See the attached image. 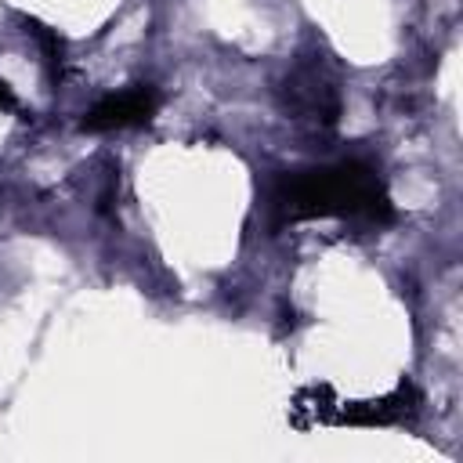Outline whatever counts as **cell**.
I'll use <instances>...</instances> for the list:
<instances>
[{
  "mask_svg": "<svg viewBox=\"0 0 463 463\" xmlns=\"http://www.w3.org/2000/svg\"><path fill=\"white\" fill-rule=\"evenodd\" d=\"M275 206L286 221L369 217V221L383 224L394 217L380 177L365 163H336V166L286 174L275 188Z\"/></svg>",
  "mask_w": 463,
  "mask_h": 463,
  "instance_id": "obj_1",
  "label": "cell"
},
{
  "mask_svg": "<svg viewBox=\"0 0 463 463\" xmlns=\"http://www.w3.org/2000/svg\"><path fill=\"white\" fill-rule=\"evenodd\" d=\"M25 25H29V33L36 36V43H40V51H43V65H47L51 80L58 83V80H61V61H65V43H61V36H58L54 29H47L43 22H36V18H25Z\"/></svg>",
  "mask_w": 463,
  "mask_h": 463,
  "instance_id": "obj_4",
  "label": "cell"
},
{
  "mask_svg": "<svg viewBox=\"0 0 463 463\" xmlns=\"http://www.w3.org/2000/svg\"><path fill=\"white\" fill-rule=\"evenodd\" d=\"M159 109V94L152 87H130L119 94L101 98L87 116H83V130H123V127H141L156 116Z\"/></svg>",
  "mask_w": 463,
  "mask_h": 463,
  "instance_id": "obj_2",
  "label": "cell"
},
{
  "mask_svg": "<svg viewBox=\"0 0 463 463\" xmlns=\"http://www.w3.org/2000/svg\"><path fill=\"white\" fill-rule=\"evenodd\" d=\"M286 109L307 116V119H318V123H333L336 119V90L311 69H300L286 80Z\"/></svg>",
  "mask_w": 463,
  "mask_h": 463,
  "instance_id": "obj_3",
  "label": "cell"
}]
</instances>
